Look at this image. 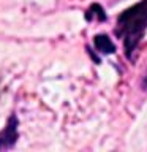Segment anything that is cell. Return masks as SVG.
Here are the masks:
<instances>
[{
	"instance_id": "6da1fadb",
	"label": "cell",
	"mask_w": 147,
	"mask_h": 152,
	"mask_svg": "<svg viewBox=\"0 0 147 152\" xmlns=\"http://www.w3.org/2000/svg\"><path fill=\"white\" fill-rule=\"evenodd\" d=\"M147 28V0H141L139 3L127 8L117 18L116 35L123 40L125 56L128 60L133 59V52L136 51L139 41L142 40Z\"/></svg>"
},
{
	"instance_id": "7a4b0ae2",
	"label": "cell",
	"mask_w": 147,
	"mask_h": 152,
	"mask_svg": "<svg viewBox=\"0 0 147 152\" xmlns=\"http://www.w3.org/2000/svg\"><path fill=\"white\" fill-rule=\"evenodd\" d=\"M17 119L16 116H11L8 119V124L5 130L0 132V151L11 149L17 141Z\"/></svg>"
},
{
	"instance_id": "3957f363",
	"label": "cell",
	"mask_w": 147,
	"mask_h": 152,
	"mask_svg": "<svg viewBox=\"0 0 147 152\" xmlns=\"http://www.w3.org/2000/svg\"><path fill=\"white\" fill-rule=\"evenodd\" d=\"M93 45H95V49L101 54H112L116 51V45L111 41V38L108 35H97L93 38Z\"/></svg>"
}]
</instances>
